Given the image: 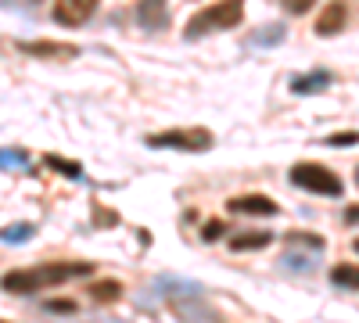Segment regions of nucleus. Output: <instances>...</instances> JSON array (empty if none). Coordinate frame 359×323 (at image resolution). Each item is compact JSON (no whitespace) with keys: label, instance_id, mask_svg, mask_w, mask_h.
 I'll list each match as a JSON object with an SVG mask.
<instances>
[{"label":"nucleus","instance_id":"1","mask_svg":"<svg viewBox=\"0 0 359 323\" xmlns=\"http://www.w3.org/2000/svg\"><path fill=\"white\" fill-rule=\"evenodd\" d=\"M90 273H94L90 262H50V266H36V270H11V273H4L0 277V287L15 291V295H36V291H43V287L79 280V277H90Z\"/></svg>","mask_w":359,"mask_h":323},{"label":"nucleus","instance_id":"2","mask_svg":"<svg viewBox=\"0 0 359 323\" xmlns=\"http://www.w3.org/2000/svg\"><path fill=\"white\" fill-rule=\"evenodd\" d=\"M241 18H245V0H216V4H208L187 22L184 36L198 40L205 33H212V29H233V25H241Z\"/></svg>","mask_w":359,"mask_h":323},{"label":"nucleus","instance_id":"3","mask_svg":"<svg viewBox=\"0 0 359 323\" xmlns=\"http://www.w3.org/2000/svg\"><path fill=\"white\" fill-rule=\"evenodd\" d=\"M291 184L309 191V194H320V198H341V191H345L341 180H338V172H331L320 162H298V165H291Z\"/></svg>","mask_w":359,"mask_h":323},{"label":"nucleus","instance_id":"4","mask_svg":"<svg viewBox=\"0 0 359 323\" xmlns=\"http://www.w3.org/2000/svg\"><path fill=\"white\" fill-rule=\"evenodd\" d=\"M147 148H176L187 155H201L212 148V133L205 126H187V130H169V133H155L147 137Z\"/></svg>","mask_w":359,"mask_h":323},{"label":"nucleus","instance_id":"5","mask_svg":"<svg viewBox=\"0 0 359 323\" xmlns=\"http://www.w3.org/2000/svg\"><path fill=\"white\" fill-rule=\"evenodd\" d=\"M101 0H57L54 4V22L65 25V29H76V25H86L94 18Z\"/></svg>","mask_w":359,"mask_h":323},{"label":"nucleus","instance_id":"6","mask_svg":"<svg viewBox=\"0 0 359 323\" xmlns=\"http://www.w3.org/2000/svg\"><path fill=\"white\" fill-rule=\"evenodd\" d=\"M226 212H233V216H277L280 205L266 194H241V198L226 201Z\"/></svg>","mask_w":359,"mask_h":323},{"label":"nucleus","instance_id":"7","mask_svg":"<svg viewBox=\"0 0 359 323\" xmlns=\"http://www.w3.org/2000/svg\"><path fill=\"white\" fill-rule=\"evenodd\" d=\"M137 22H140L144 29H151V33L165 29V25H169L165 0H140V4H137Z\"/></svg>","mask_w":359,"mask_h":323},{"label":"nucleus","instance_id":"8","mask_svg":"<svg viewBox=\"0 0 359 323\" xmlns=\"http://www.w3.org/2000/svg\"><path fill=\"white\" fill-rule=\"evenodd\" d=\"M345 18H348L345 4H331V8H323V15L316 18V33H320V36L341 33V29H345Z\"/></svg>","mask_w":359,"mask_h":323},{"label":"nucleus","instance_id":"9","mask_svg":"<svg viewBox=\"0 0 359 323\" xmlns=\"http://www.w3.org/2000/svg\"><path fill=\"white\" fill-rule=\"evenodd\" d=\"M323 86H331V72H327V69H316V72H309V76H294V79H291V90L302 94V97L323 90Z\"/></svg>","mask_w":359,"mask_h":323},{"label":"nucleus","instance_id":"10","mask_svg":"<svg viewBox=\"0 0 359 323\" xmlns=\"http://www.w3.org/2000/svg\"><path fill=\"white\" fill-rule=\"evenodd\" d=\"M269 241H273V233H269V230H245V233H237V238L230 241V252H259Z\"/></svg>","mask_w":359,"mask_h":323},{"label":"nucleus","instance_id":"11","mask_svg":"<svg viewBox=\"0 0 359 323\" xmlns=\"http://www.w3.org/2000/svg\"><path fill=\"white\" fill-rule=\"evenodd\" d=\"M22 50L25 54H36V57H76V47L72 43H33V40H29V43H22Z\"/></svg>","mask_w":359,"mask_h":323},{"label":"nucleus","instance_id":"12","mask_svg":"<svg viewBox=\"0 0 359 323\" xmlns=\"http://www.w3.org/2000/svg\"><path fill=\"white\" fill-rule=\"evenodd\" d=\"M90 298H94V302H104V305H111V302L123 298V284H118V280H97L94 287H90Z\"/></svg>","mask_w":359,"mask_h":323},{"label":"nucleus","instance_id":"13","mask_svg":"<svg viewBox=\"0 0 359 323\" xmlns=\"http://www.w3.org/2000/svg\"><path fill=\"white\" fill-rule=\"evenodd\" d=\"M280 40H284V25L280 22L262 25V29H255V33H252V47H277Z\"/></svg>","mask_w":359,"mask_h":323},{"label":"nucleus","instance_id":"14","mask_svg":"<svg viewBox=\"0 0 359 323\" xmlns=\"http://www.w3.org/2000/svg\"><path fill=\"white\" fill-rule=\"evenodd\" d=\"M33 233H36L33 223H11V226L0 230V241H4V245H22V241L33 238Z\"/></svg>","mask_w":359,"mask_h":323},{"label":"nucleus","instance_id":"15","mask_svg":"<svg viewBox=\"0 0 359 323\" xmlns=\"http://www.w3.org/2000/svg\"><path fill=\"white\" fill-rule=\"evenodd\" d=\"M331 280H334L338 287H352V291H359V266H348V262H341V266L331 270Z\"/></svg>","mask_w":359,"mask_h":323},{"label":"nucleus","instance_id":"16","mask_svg":"<svg viewBox=\"0 0 359 323\" xmlns=\"http://www.w3.org/2000/svg\"><path fill=\"white\" fill-rule=\"evenodd\" d=\"M287 245H291V248L323 252V238H320V233H298V230H291V233H287Z\"/></svg>","mask_w":359,"mask_h":323},{"label":"nucleus","instance_id":"17","mask_svg":"<svg viewBox=\"0 0 359 323\" xmlns=\"http://www.w3.org/2000/svg\"><path fill=\"white\" fill-rule=\"evenodd\" d=\"M29 155L25 151H0V169H25Z\"/></svg>","mask_w":359,"mask_h":323},{"label":"nucleus","instance_id":"18","mask_svg":"<svg viewBox=\"0 0 359 323\" xmlns=\"http://www.w3.org/2000/svg\"><path fill=\"white\" fill-rule=\"evenodd\" d=\"M43 162H47L50 169H57V172H65V176H79V172H83L76 162H65V158H57V155H47Z\"/></svg>","mask_w":359,"mask_h":323},{"label":"nucleus","instance_id":"19","mask_svg":"<svg viewBox=\"0 0 359 323\" xmlns=\"http://www.w3.org/2000/svg\"><path fill=\"white\" fill-rule=\"evenodd\" d=\"M223 233H226V223L223 219H208L201 226V241H216V238H223Z\"/></svg>","mask_w":359,"mask_h":323},{"label":"nucleus","instance_id":"20","mask_svg":"<svg viewBox=\"0 0 359 323\" xmlns=\"http://www.w3.org/2000/svg\"><path fill=\"white\" fill-rule=\"evenodd\" d=\"M313 4L316 0H280V8L287 15H306V11H313Z\"/></svg>","mask_w":359,"mask_h":323},{"label":"nucleus","instance_id":"21","mask_svg":"<svg viewBox=\"0 0 359 323\" xmlns=\"http://www.w3.org/2000/svg\"><path fill=\"white\" fill-rule=\"evenodd\" d=\"M94 223H97V226H104V230H111V226H118V216H115L111 209H97Z\"/></svg>","mask_w":359,"mask_h":323},{"label":"nucleus","instance_id":"22","mask_svg":"<svg viewBox=\"0 0 359 323\" xmlns=\"http://www.w3.org/2000/svg\"><path fill=\"white\" fill-rule=\"evenodd\" d=\"M327 144H334V148H348V144H359V133H334V137H327Z\"/></svg>","mask_w":359,"mask_h":323},{"label":"nucleus","instance_id":"23","mask_svg":"<svg viewBox=\"0 0 359 323\" xmlns=\"http://www.w3.org/2000/svg\"><path fill=\"white\" fill-rule=\"evenodd\" d=\"M47 312H76V302L72 298H62V302H43Z\"/></svg>","mask_w":359,"mask_h":323},{"label":"nucleus","instance_id":"24","mask_svg":"<svg viewBox=\"0 0 359 323\" xmlns=\"http://www.w3.org/2000/svg\"><path fill=\"white\" fill-rule=\"evenodd\" d=\"M345 219H348V223H359V205H352V209H345Z\"/></svg>","mask_w":359,"mask_h":323},{"label":"nucleus","instance_id":"25","mask_svg":"<svg viewBox=\"0 0 359 323\" xmlns=\"http://www.w3.org/2000/svg\"><path fill=\"white\" fill-rule=\"evenodd\" d=\"M352 248H355V255H359V241H352Z\"/></svg>","mask_w":359,"mask_h":323},{"label":"nucleus","instance_id":"26","mask_svg":"<svg viewBox=\"0 0 359 323\" xmlns=\"http://www.w3.org/2000/svg\"><path fill=\"white\" fill-rule=\"evenodd\" d=\"M355 184H359V165H355Z\"/></svg>","mask_w":359,"mask_h":323}]
</instances>
